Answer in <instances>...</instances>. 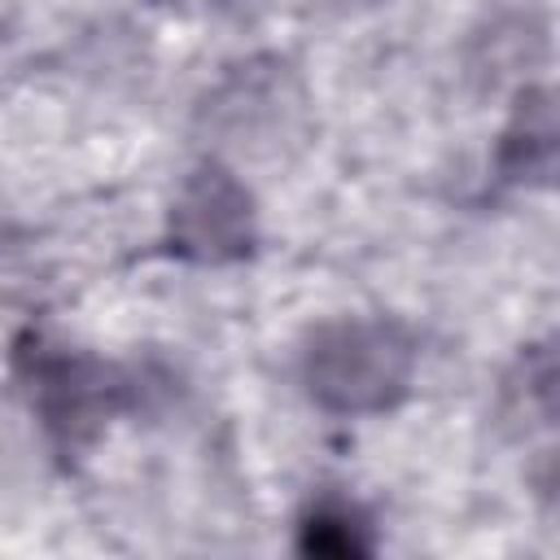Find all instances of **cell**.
I'll return each instance as SVG.
<instances>
[{
    "label": "cell",
    "instance_id": "4",
    "mask_svg": "<svg viewBox=\"0 0 560 560\" xmlns=\"http://www.w3.org/2000/svg\"><path fill=\"white\" fill-rule=\"evenodd\" d=\"M298 547L306 556H332V560H350V556H363L368 551V538H363V525L346 512V508H315L306 521H302V534H298Z\"/></svg>",
    "mask_w": 560,
    "mask_h": 560
},
{
    "label": "cell",
    "instance_id": "2",
    "mask_svg": "<svg viewBox=\"0 0 560 560\" xmlns=\"http://www.w3.org/2000/svg\"><path fill=\"white\" fill-rule=\"evenodd\" d=\"M171 249L192 262H232L254 249V197L223 166H197L171 206Z\"/></svg>",
    "mask_w": 560,
    "mask_h": 560
},
{
    "label": "cell",
    "instance_id": "3",
    "mask_svg": "<svg viewBox=\"0 0 560 560\" xmlns=\"http://www.w3.org/2000/svg\"><path fill=\"white\" fill-rule=\"evenodd\" d=\"M551 140H556V122H551L547 96H521V109H516L508 140H503V162L512 166V175L547 171L551 166Z\"/></svg>",
    "mask_w": 560,
    "mask_h": 560
},
{
    "label": "cell",
    "instance_id": "1",
    "mask_svg": "<svg viewBox=\"0 0 560 560\" xmlns=\"http://www.w3.org/2000/svg\"><path fill=\"white\" fill-rule=\"evenodd\" d=\"M416 350L394 319H328L302 354L306 389L337 416H372L394 407L411 385Z\"/></svg>",
    "mask_w": 560,
    "mask_h": 560
}]
</instances>
